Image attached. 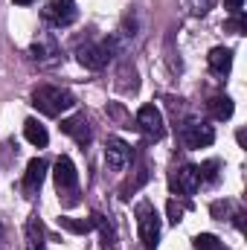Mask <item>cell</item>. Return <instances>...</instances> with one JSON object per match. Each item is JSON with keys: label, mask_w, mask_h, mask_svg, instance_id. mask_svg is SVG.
Masks as SVG:
<instances>
[{"label": "cell", "mask_w": 247, "mask_h": 250, "mask_svg": "<svg viewBox=\"0 0 247 250\" xmlns=\"http://www.w3.org/2000/svg\"><path fill=\"white\" fill-rule=\"evenodd\" d=\"M32 105L44 114V117H62L64 111H70L76 105L73 93L64 90V87H56V84H41L32 90Z\"/></svg>", "instance_id": "cell-1"}, {"label": "cell", "mask_w": 247, "mask_h": 250, "mask_svg": "<svg viewBox=\"0 0 247 250\" xmlns=\"http://www.w3.org/2000/svg\"><path fill=\"white\" fill-rule=\"evenodd\" d=\"M137 233H140V242L148 250L157 248V242H160V215H157L151 201L137 204Z\"/></svg>", "instance_id": "cell-2"}, {"label": "cell", "mask_w": 247, "mask_h": 250, "mask_svg": "<svg viewBox=\"0 0 247 250\" xmlns=\"http://www.w3.org/2000/svg\"><path fill=\"white\" fill-rule=\"evenodd\" d=\"M56 187H59V198H64V207H76L79 204V172L73 166L70 157H59L56 160Z\"/></svg>", "instance_id": "cell-3"}, {"label": "cell", "mask_w": 247, "mask_h": 250, "mask_svg": "<svg viewBox=\"0 0 247 250\" xmlns=\"http://www.w3.org/2000/svg\"><path fill=\"white\" fill-rule=\"evenodd\" d=\"M76 59L87 70H102L114 59V47H111V41H87L76 50Z\"/></svg>", "instance_id": "cell-4"}, {"label": "cell", "mask_w": 247, "mask_h": 250, "mask_svg": "<svg viewBox=\"0 0 247 250\" xmlns=\"http://www.w3.org/2000/svg\"><path fill=\"white\" fill-rule=\"evenodd\" d=\"M29 59L38 64V67H56V64H62V47H59V41L47 32V35H41L38 41H32Z\"/></svg>", "instance_id": "cell-5"}, {"label": "cell", "mask_w": 247, "mask_h": 250, "mask_svg": "<svg viewBox=\"0 0 247 250\" xmlns=\"http://www.w3.org/2000/svg\"><path fill=\"white\" fill-rule=\"evenodd\" d=\"M44 21L50 23V26H56V29H64V26H70V23H76V18H79V9H76V3L73 0H50L47 6H44Z\"/></svg>", "instance_id": "cell-6"}, {"label": "cell", "mask_w": 247, "mask_h": 250, "mask_svg": "<svg viewBox=\"0 0 247 250\" xmlns=\"http://www.w3.org/2000/svg\"><path fill=\"white\" fill-rule=\"evenodd\" d=\"M137 128L148 137V140H160L166 134V123H163V114L154 108V105H143L137 111Z\"/></svg>", "instance_id": "cell-7"}, {"label": "cell", "mask_w": 247, "mask_h": 250, "mask_svg": "<svg viewBox=\"0 0 247 250\" xmlns=\"http://www.w3.org/2000/svg\"><path fill=\"white\" fill-rule=\"evenodd\" d=\"M212 140H215V131L206 123H186L181 128V143L186 148H206L212 146Z\"/></svg>", "instance_id": "cell-8"}, {"label": "cell", "mask_w": 247, "mask_h": 250, "mask_svg": "<svg viewBox=\"0 0 247 250\" xmlns=\"http://www.w3.org/2000/svg\"><path fill=\"white\" fill-rule=\"evenodd\" d=\"M169 187L175 195H195L201 187V175H198V166H181L172 172L169 178Z\"/></svg>", "instance_id": "cell-9"}, {"label": "cell", "mask_w": 247, "mask_h": 250, "mask_svg": "<svg viewBox=\"0 0 247 250\" xmlns=\"http://www.w3.org/2000/svg\"><path fill=\"white\" fill-rule=\"evenodd\" d=\"M128 160H131V148H128V143H123L120 137H111V140L105 143V163H108V169L123 172L125 166H128Z\"/></svg>", "instance_id": "cell-10"}, {"label": "cell", "mask_w": 247, "mask_h": 250, "mask_svg": "<svg viewBox=\"0 0 247 250\" xmlns=\"http://www.w3.org/2000/svg\"><path fill=\"white\" fill-rule=\"evenodd\" d=\"M44 178H47V163L41 157H32L26 163V175H23V192H26V198H32V195L41 192Z\"/></svg>", "instance_id": "cell-11"}, {"label": "cell", "mask_w": 247, "mask_h": 250, "mask_svg": "<svg viewBox=\"0 0 247 250\" xmlns=\"http://www.w3.org/2000/svg\"><path fill=\"white\" fill-rule=\"evenodd\" d=\"M62 131L67 137H73L79 146H90V140H93V131H90V123L84 120V114H76V117L62 120Z\"/></svg>", "instance_id": "cell-12"}, {"label": "cell", "mask_w": 247, "mask_h": 250, "mask_svg": "<svg viewBox=\"0 0 247 250\" xmlns=\"http://www.w3.org/2000/svg\"><path fill=\"white\" fill-rule=\"evenodd\" d=\"M206 62H209V70H212L215 76H227L230 67H233V50H227V47H215V50H209Z\"/></svg>", "instance_id": "cell-13"}, {"label": "cell", "mask_w": 247, "mask_h": 250, "mask_svg": "<svg viewBox=\"0 0 247 250\" xmlns=\"http://www.w3.org/2000/svg\"><path fill=\"white\" fill-rule=\"evenodd\" d=\"M206 111H209V117H212V120L224 123V120H230V117H233L236 105H233V99H230V96H212V99L206 102Z\"/></svg>", "instance_id": "cell-14"}, {"label": "cell", "mask_w": 247, "mask_h": 250, "mask_svg": "<svg viewBox=\"0 0 247 250\" xmlns=\"http://www.w3.org/2000/svg\"><path fill=\"white\" fill-rule=\"evenodd\" d=\"M47 242H44V224L38 215H29L26 221V250H44Z\"/></svg>", "instance_id": "cell-15"}, {"label": "cell", "mask_w": 247, "mask_h": 250, "mask_svg": "<svg viewBox=\"0 0 247 250\" xmlns=\"http://www.w3.org/2000/svg\"><path fill=\"white\" fill-rule=\"evenodd\" d=\"M90 224L99 230V239H102V248L105 250H114L117 248V233H114V227H111V221L105 218V215H99V212H93L90 215Z\"/></svg>", "instance_id": "cell-16"}, {"label": "cell", "mask_w": 247, "mask_h": 250, "mask_svg": "<svg viewBox=\"0 0 247 250\" xmlns=\"http://www.w3.org/2000/svg\"><path fill=\"white\" fill-rule=\"evenodd\" d=\"M23 134H26V140H29L32 146H38V148H44V146L50 143L47 128L38 123V120H26V123H23Z\"/></svg>", "instance_id": "cell-17"}, {"label": "cell", "mask_w": 247, "mask_h": 250, "mask_svg": "<svg viewBox=\"0 0 247 250\" xmlns=\"http://www.w3.org/2000/svg\"><path fill=\"white\" fill-rule=\"evenodd\" d=\"M192 245H195V250H224V245L215 236H209V233H198L192 239Z\"/></svg>", "instance_id": "cell-18"}, {"label": "cell", "mask_w": 247, "mask_h": 250, "mask_svg": "<svg viewBox=\"0 0 247 250\" xmlns=\"http://www.w3.org/2000/svg\"><path fill=\"white\" fill-rule=\"evenodd\" d=\"M59 224H62L64 230H70V233H90V230H93L90 221H73V218H67V215L59 218Z\"/></svg>", "instance_id": "cell-19"}, {"label": "cell", "mask_w": 247, "mask_h": 250, "mask_svg": "<svg viewBox=\"0 0 247 250\" xmlns=\"http://www.w3.org/2000/svg\"><path fill=\"white\" fill-rule=\"evenodd\" d=\"M230 209H233V204H230V201H215V204H212V215H215L218 221H224V215H227Z\"/></svg>", "instance_id": "cell-20"}, {"label": "cell", "mask_w": 247, "mask_h": 250, "mask_svg": "<svg viewBox=\"0 0 247 250\" xmlns=\"http://www.w3.org/2000/svg\"><path fill=\"white\" fill-rule=\"evenodd\" d=\"M184 218V207H178V201H169V221L178 224Z\"/></svg>", "instance_id": "cell-21"}, {"label": "cell", "mask_w": 247, "mask_h": 250, "mask_svg": "<svg viewBox=\"0 0 247 250\" xmlns=\"http://www.w3.org/2000/svg\"><path fill=\"white\" fill-rule=\"evenodd\" d=\"M108 114H114V117H117L120 123H125V128H131V120L125 117V111L120 108V105H111V108H108Z\"/></svg>", "instance_id": "cell-22"}, {"label": "cell", "mask_w": 247, "mask_h": 250, "mask_svg": "<svg viewBox=\"0 0 247 250\" xmlns=\"http://www.w3.org/2000/svg\"><path fill=\"white\" fill-rule=\"evenodd\" d=\"M242 3H245V0H224V6H227L233 15H239V12H242Z\"/></svg>", "instance_id": "cell-23"}, {"label": "cell", "mask_w": 247, "mask_h": 250, "mask_svg": "<svg viewBox=\"0 0 247 250\" xmlns=\"http://www.w3.org/2000/svg\"><path fill=\"white\" fill-rule=\"evenodd\" d=\"M6 242V227H3V221H0V245Z\"/></svg>", "instance_id": "cell-24"}, {"label": "cell", "mask_w": 247, "mask_h": 250, "mask_svg": "<svg viewBox=\"0 0 247 250\" xmlns=\"http://www.w3.org/2000/svg\"><path fill=\"white\" fill-rule=\"evenodd\" d=\"M12 3H18V6H29V3H35V0H12Z\"/></svg>", "instance_id": "cell-25"}]
</instances>
